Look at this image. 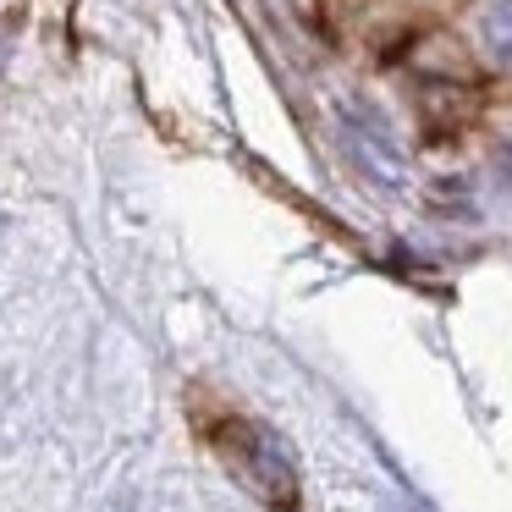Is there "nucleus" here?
I'll return each instance as SVG.
<instances>
[{"instance_id": "2", "label": "nucleus", "mask_w": 512, "mask_h": 512, "mask_svg": "<svg viewBox=\"0 0 512 512\" xmlns=\"http://www.w3.org/2000/svg\"><path fill=\"white\" fill-rule=\"evenodd\" d=\"M485 45H490V56H496L501 67L512 72V0H501L496 12H490V23H485Z\"/></svg>"}, {"instance_id": "1", "label": "nucleus", "mask_w": 512, "mask_h": 512, "mask_svg": "<svg viewBox=\"0 0 512 512\" xmlns=\"http://www.w3.org/2000/svg\"><path fill=\"white\" fill-rule=\"evenodd\" d=\"M215 457L254 501H265L276 512H298V468H292V457L281 452V441L265 424H248V419L215 424Z\"/></svg>"}]
</instances>
